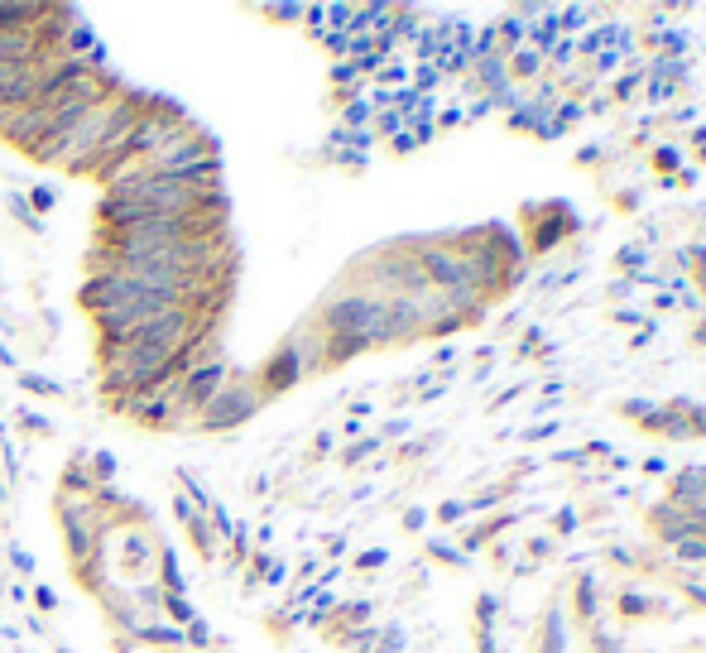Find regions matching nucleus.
I'll use <instances>...</instances> for the list:
<instances>
[{"label": "nucleus", "mask_w": 706, "mask_h": 653, "mask_svg": "<svg viewBox=\"0 0 706 653\" xmlns=\"http://www.w3.org/2000/svg\"><path fill=\"white\" fill-rule=\"evenodd\" d=\"M226 380H231V375H226V365H221L217 356H212V361L188 365V370L178 375V409H183V423H193L197 413H202L221 394Z\"/></svg>", "instance_id": "7ed1b4c3"}, {"label": "nucleus", "mask_w": 706, "mask_h": 653, "mask_svg": "<svg viewBox=\"0 0 706 653\" xmlns=\"http://www.w3.org/2000/svg\"><path fill=\"white\" fill-rule=\"evenodd\" d=\"M260 394H265V389L250 385V380H236V385L226 380L221 394L202 413H197L193 423H197V428H207V433H221V428H231V423H245L250 413L260 409Z\"/></svg>", "instance_id": "f257e3e1"}, {"label": "nucleus", "mask_w": 706, "mask_h": 653, "mask_svg": "<svg viewBox=\"0 0 706 653\" xmlns=\"http://www.w3.org/2000/svg\"><path fill=\"white\" fill-rule=\"evenodd\" d=\"M34 207H39V212H49V207H53V193H49V188H34Z\"/></svg>", "instance_id": "20e7f679"}, {"label": "nucleus", "mask_w": 706, "mask_h": 653, "mask_svg": "<svg viewBox=\"0 0 706 653\" xmlns=\"http://www.w3.org/2000/svg\"><path fill=\"white\" fill-rule=\"evenodd\" d=\"M116 404H121V413L140 418V423H149V428H178V423H183V409H178V380L135 389V394H125V399H116Z\"/></svg>", "instance_id": "f03ea898"}]
</instances>
